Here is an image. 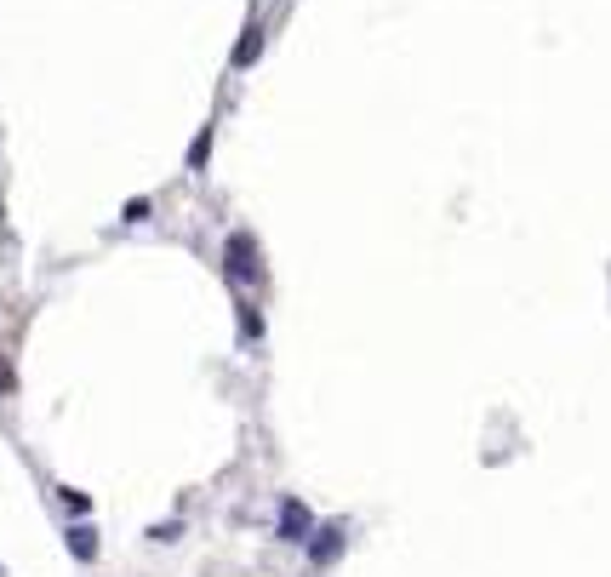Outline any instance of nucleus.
<instances>
[{
	"label": "nucleus",
	"mask_w": 611,
	"mask_h": 577,
	"mask_svg": "<svg viewBox=\"0 0 611 577\" xmlns=\"http://www.w3.org/2000/svg\"><path fill=\"white\" fill-rule=\"evenodd\" d=\"M229 280L234 286H246V280H257V246H252V235H246V229H234L229 235Z\"/></svg>",
	"instance_id": "1"
},
{
	"label": "nucleus",
	"mask_w": 611,
	"mask_h": 577,
	"mask_svg": "<svg viewBox=\"0 0 611 577\" xmlns=\"http://www.w3.org/2000/svg\"><path fill=\"white\" fill-rule=\"evenodd\" d=\"M309 532H315V514H309V503L286 497V503H280V526H275V538H280V543H309Z\"/></svg>",
	"instance_id": "2"
},
{
	"label": "nucleus",
	"mask_w": 611,
	"mask_h": 577,
	"mask_svg": "<svg viewBox=\"0 0 611 577\" xmlns=\"http://www.w3.org/2000/svg\"><path fill=\"white\" fill-rule=\"evenodd\" d=\"M309 560H315V566H332V560L343 555V526H320V532H309Z\"/></svg>",
	"instance_id": "3"
},
{
	"label": "nucleus",
	"mask_w": 611,
	"mask_h": 577,
	"mask_svg": "<svg viewBox=\"0 0 611 577\" xmlns=\"http://www.w3.org/2000/svg\"><path fill=\"white\" fill-rule=\"evenodd\" d=\"M64 538H69V555H74V560H92V555H98V532H92L86 520H74Z\"/></svg>",
	"instance_id": "4"
},
{
	"label": "nucleus",
	"mask_w": 611,
	"mask_h": 577,
	"mask_svg": "<svg viewBox=\"0 0 611 577\" xmlns=\"http://www.w3.org/2000/svg\"><path fill=\"white\" fill-rule=\"evenodd\" d=\"M257 52H263V29H257V23H246V35H240V46H234V69L257 64Z\"/></svg>",
	"instance_id": "5"
},
{
	"label": "nucleus",
	"mask_w": 611,
	"mask_h": 577,
	"mask_svg": "<svg viewBox=\"0 0 611 577\" xmlns=\"http://www.w3.org/2000/svg\"><path fill=\"white\" fill-rule=\"evenodd\" d=\"M206 161H212V127L189 144V171H206Z\"/></svg>",
	"instance_id": "6"
},
{
	"label": "nucleus",
	"mask_w": 611,
	"mask_h": 577,
	"mask_svg": "<svg viewBox=\"0 0 611 577\" xmlns=\"http://www.w3.org/2000/svg\"><path fill=\"white\" fill-rule=\"evenodd\" d=\"M64 509H69V514H86V509H92V497H86V492H74V486H64Z\"/></svg>",
	"instance_id": "7"
},
{
	"label": "nucleus",
	"mask_w": 611,
	"mask_h": 577,
	"mask_svg": "<svg viewBox=\"0 0 611 577\" xmlns=\"http://www.w3.org/2000/svg\"><path fill=\"white\" fill-rule=\"evenodd\" d=\"M149 538H154V543H178V538H183V526H178V520H166V526H149Z\"/></svg>",
	"instance_id": "8"
},
{
	"label": "nucleus",
	"mask_w": 611,
	"mask_h": 577,
	"mask_svg": "<svg viewBox=\"0 0 611 577\" xmlns=\"http://www.w3.org/2000/svg\"><path fill=\"white\" fill-rule=\"evenodd\" d=\"M6 389H12V366L0 361V395H6Z\"/></svg>",
	"instance_id": "9"
}]
</instances>
